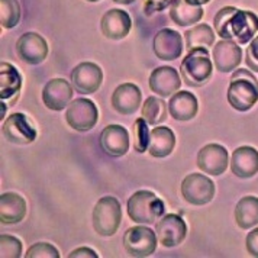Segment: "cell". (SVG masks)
Segmentation results:
<instances>
[{"instance_id":"obj_1","label":"cell","mask_w":258,"mask_h":258,"mask_svg":"<svg viewBox=\"0 0 258 258\" xmlns=\"http://www.w3.org/2000/svg\"><path fill=\"white\" fill-rule=\"evenodd\" d=\"M215 32L222 39L234 41L239 45L248 44L258 32V16L249 11L225 6L215 15Z\"/></svg>"},{"instance_id":"obj_2","label":"cell","mask_w":258,"mask_h":258,"mask_svg":"<svg viewBox=\"0 0 258 258\" xmlns=\"http://www.w3.org/2000/svg\"><path fill=\"white\" fill-rule=\"evenodd\" d=\"M164 212V202L150 190H138L128 200L129 218L141 225H153Z\"/></svg>"},{"instance_id":"obj_3","label":"cell","mask_w":258,"mask_h":258,"mask_svg":"<svg viewBox=\"0 0 258 258\" xmlns=\"http://www.w3.org/2000/svg\"><path fill=\"white\" fill-rule=\"evenodd\" d=\"M213 62L209 57V51L205 47L193 48L183 58L180 66L181 79L188 87H202L211 79Z\"/></svg>"},{"instance_id":"obj_4","label":"cell","mask_w":258,"mask_h":258,"mask_svg":"<svg viewBox=\"0 0 258 258\" xmlns=\"http://www.w3.org/2000/svg\"><path fill=\"white\" fill-rule=\"evenodd\" d=\"M122 222V208L119 200L105 196L96 203L93 209V228L100 236H112Z\"/></svg>"},{"instance_id":"obj_5","label":"cell","mask_w":258,"mask_h":258,"mask_svg":"<svg viewBox=\"0 0 258 258\" xmlns=\"http://www.w3.org/2000/svg\"><path fill=\"white\" fill-rule=\"evenodd\" d=\"M157 234L147 226L129 228L123 235V246L131 257H150L157 249Z\"/></svg>"},{"instance_id":"obj_6","label":"cell","mask_w":258,"mask_h":258,"mask_svg":"<svg viewBox=\"0 0 258 258\" xmlns=\"http://www.w3.org/2000/svg\"><path fill=\"white\" fill-rule=\"evenodd\" d=\"M215 183L209 177L203 176L200 173L188 174L181 183V196L187 203L195 206H203L212 202L215 198Z\"/></svg>"},{"instance_id":"obj_7","label":"cell","mask_w":258,"mask_h":258,"mask_svg":"<svg viewBox=\"0 0 258 258\" xmlns=\"http://www.w3.org/2000/svg\"><path fill=\"white\" fill-rule=\"evenodd\" d=\"M99 119L97 107L90 99H76L73 100L66 112V120L71 128L79 132H87L93 129Z\"/></svg>"},{"instance_id":"obj_8","label":"cell","mask_w":258,"mask_h":258,"mask_svg":"<svg viewBox=\"0 0 258 258\" xmlns=\"http://www.w3.org/2000/svg\"><path fill=\"white\" fill-rule=\"evenodd\" d=\"M71 83L77 93L92 94L103 83V71L94 62H80L71 71Z\"/></svg>"},{"instance_id":"obj_9","label":"cell","mask_w":258,"mask_h":258,"mask_svg":"<svg viewBox=\"0 0 258 258\" xmlns=\"http://www.w3.org/2000/svg\"><path fill=\"white\" fill-rule=\"evenodd\" d=\"M258 100V84L249 79L241 77L231 80L228 87V102L238 112L252 109Z\"/></svg>"},{"instance_id":"obj_10","label":"cell","mask_w":258,"mask_h":258,"mask_svg":"<svg viewBox=\"0 0 258 258\" xmlns=\"http://www.w3.org/2000/svg\"><path fill=\"white\" fill-rule=\"evenodd\" d=\"M155 234L161 245L165 248H173L184 241L187 235V225L178 215L168 213L157 222Z\"/></svg>"},{"instance_id":"obj_11","label":"cell","mask_w":258,"mask_h":258,"mask_svg":"<svg viewBox=\"0 0 258 258\" xmlns=\"http://www.w3.org/2000/svg\"><path fill=\"white\" fill-rule=\"evenodd\" d=\"M18 57L29 66L44 62L48 55L47 41L36 32H26L16 42Z\"/></svg>"},{"instance_id":"obj_12","label":"cell","mask_w":258,"mask_h":258,"mask_svg":"<svg viewBox=\"0 0 258 258\" xmlns=\"http://www.w3.org/2000/svg\"><path fill=\"white\" fill-rule=\"evenodd\" d=\"M2 132L8 141L16 145H28L36 140V129L31 125L25 113L11 115L3 122Z\"/></svg>"},{"instance_id":"obj_13","label":"cell","mask_w":258,"mask_h":258,"mask_svg":"<svg viewBox=\"0 0 258 258\" xmlns=\"http://www.w3.org/2000/svg\"><path fill=\"white\" fill-rule=\"evenodd\" d=\"M229 164L226 148L219 144H208L198 154V167L211 176H221Z\"/></svg>"},{"instance_id":"obj_14","label":"cell","mask_w":258,"mask_h":258,"mask_svg":"<svg viewBox=\"0 0 258 258\" xmlns=\"http://www.w3.org/2000/svg\"><path fill=\"white\" fill-rule=\"evenodd\" d=\"M183 38L181 35L170 28L158 31L153 41L154 54L163 61H174L183 54Z\"/></svg>"},{"instance_id":"obj_15","label":"cell","mask_w":258,"mask_h":258,"mask_svg":"<svg viewBox=\"0 0 258 258\" xmlns=\"http://www.w3.org/2000/svg\"><path fill=\"white\" fill-rule=\"evenodd\" d=\"M215 69L219 73H231L238 69L242 61V49L239 44L229 39H221L212 51Z\"/></svg>"},{"instance_id":"obj_16","label":"cell","mask_w":258,"mask_h":258,"mask_svg":"<svg viewBox=\"0 0 258 258\" xmlns=\"http://www.w3.org/2000/svg\"><path fill=\"white\" fill-rule=\"evenodd\" d=\"M74 87L64 79H52L44 86L42 102L49 110L59 112L71 103Z\"/></svg>"},{"instance_id":"obj_17","label":"cell","mask_w":258,"mask_h":258,"mask_svg":"<svg viewBox=\"0 0 258 258\" xmlns=\"http://www.w3.org/2000/svg\"><path fill=\"white\" fill-rule=\"evenodd\" d=\"M180 74L173 67H157L150 76V89L160 97H171L180 90Z\"/></svg>"},{"instance_id":"obj_18","label":"cell","mask_w":258,"mask_h":258,"mask_svg":"<svg viewBox=\"0 0 258 258\" xmlns=\"http://www.w3.org/2000/svg\"><path fill=\"white\" fill-rule=\"evenodd\" d=\"M142 102L141 90L134 83H123L117 86L112 94V107L120 115L135 113Z\"/></svg>"},{"instance_id":"obj_19","label":"cell","mask_w":258,"mask_h":258,"mask_svg":"<svg viewBox=\"0 0 258 258\" xmlns=\"http://www.w3.org/2000/svg\"><path fill=\"white\" fill-rule=\"evenodd\" d=\"M132 26L131 16L122 9H110L103 15L100 21L102 34L112 41H119L126 38Z\"/></svg>"},{"instance_id":"obj_20","label":"cell","mask_w":258,"mask_h":258,"mask_svg":"<svg viewBox=\"0 0 258 258\" xmlns=\"http://www.w3.org/2000/svg\"><path fill=\"white\" fill-rule=\"evenodd\" d=\"M100 147L110 157H122L129 150V134L120 125H109L100 134Z\"/></svg>"},{"instance_id":"obj_21","label":"cell","mask_w":258,"mask_h":258,"mask_svg":"<svg viewBox=\"0 0 258 258\" xmlns=\"http://www.w3.org/2000/svg\"><path fill=\"white\" fill-rule=\"evenodd\" d=\"M231 170L239 178H251L258 173V151L254 147L236 148L231 158Z\"/></svg>"},{"instance_id":"obj_22","label":"cell","mask_w":258,"mask_h":258,"mask_svg":"<svg viewBox=\"0 0 258 258\" xmlns=\"http://www.w3.org/2000/svg\"><path fill=\"white\" fill-rule=\"evenodd\" d=\"M26 215L25 199L12 191H6L0 196V222L3 225H15L24 221Z\"/></svg>"},{"instance_id":"obj_23","label":"cell","mask_w":258,"mask_h":258,"mask_svg":"<svg viewBox=\"0 0 258 258\" xmlns=\"http://www.w3.org/2000/svg\"><path fill=\"white\" fill-rule=\"evenodd\" d=\"M199 103L196 96L190 92H177L168 102V112L173 119L186 122L198 115Z\"/></svg>"},{"instance_id":"obj_24","label":"cell","mask_w":258,"mask_h":258,"mask_svg":"<svg viewBox=\"0 0 258 258\" xmlns=\"http://www.w3.org/2000/svg\"><path fill=\"white\" fill-rule=\"evenodd\" d=\"M176 145V135L170 128L155 126L150 134V147L148 153L154 158H165L173 153Z\"/></svg>"},{"instance_id":"obj_25","label":"cell","mask_w":258,"mask_h":258,"mask_svg":"<svg viewBox=\"0 0 258 258\" xmlns=\"http://www.w3.org/2000/svg\"><path fill=\"white\" fill-rule=\"evenodd\" d=\"M170 18L177 26L186 28L199 22L203 18V9L186 0H173L170 5Z\"/></svg>"},{"instance_id":"obj_26","label":"cell","mask_w":258,"mask_h":258,"mask_svg":"<svg viewBox=\"0 0 258 258\" xmlns=\"http://www.w3.org/2000/svg\"><path fill=\"white\" fill-rule=\"evenodd\" d=\"M22 86V77L19 71L9 62L0 64V97L2 100H9L12 97H19Z\"/></svg>"},{"instance_id":"obj_27","label":"cell","mask_w":258,"mask_h":258,"mask_svg":"<svg viewBox=\"0 0 258 258\" xmlns=\"http://www.w3.org/2000/svg\"><path fill=\"white\" fill-rule=\"evenodd\" d=\"M235 222L241 229H251L258 225V198L245 196L236 203Z\"/></svg>"},{"instance_id":"obj_28","label":"cell","mask_w":258,"mask_h":258,"mask_svg":"<svg viewBox=\"0 0 258 258\" xmlns=\"http://www.w3.org/2000/svg\"><path fill=\"white\" fill-rule=\"evenodd\" d=\"M184 41L187 51L199 47L208 48L215 44V32L209 25H196L195 28L184 32Z\"/></svg>"},{"instance_id":"obj_29","label":"cell","mask_w":258,"mask_h":258,"mask_svg":"<svg viewBox=\"0 0 258 258\" xmlns=\"http://www.w3.org/2000/svg\"><path fill=\"white\" fill-rule=\"evenodd\" d=\"M167 103L163 99L150 96L142 105V117L148 122V125L157 126L167 119Z\"/></svg>"},{"instance_id":"obj_30","label":"cell","mask_w":258,"mask_h":258,"mask_svg":"<svg viewBox=\"0 0 258 258\" xmlns=\"http://www.w3.org/2000/svg\"><path fill=\"white\" fill-rule=\"evenodd\" d=\"M21 22V5L18 0H0V24L5 29H12Z\"/></svg>"},{"instance_id":"obj_31","label":"cell","mask_w":258,"mask_h":258,"mask_svg":"<svg viewBox=\"0 0 258 258\" xmlns=\"http://www.w3.org/2000/svg\"><path fill=\"white\" fill-rule=\"evenodd\" d=\"M150 134L148 122L144 117H138L134 123V150L137 153H145L150 147Z\"/></svg>"},{"instance_id":"obj_32","label":"cell","mask_w":258,"mask_h":258,"mask_svg":"<svg viewBox=\"0 0 258 258\" xmlns=\"http://www.w3.org/2000/svg\"><path fill=\"white\" fill-rule=\"evenodd\" d=\"M22 255V242L12 235L0 236V257L19 258Z\"/></svg>"},{"instance_id":"obj_33","label":"cell","mask_w":258,"mask_h":258,"mask_svg":"<svg viewBox=\"0 0 258 258\" xmlns=\"http://www.w3.org/2000/svg\"><path fill=\"white\" fill-rule=\"evenodd\" d=\"M26 258H59L58 249L48 242H38L35 245L29 246L28 252L25 254Z\"/></svg>"},{"instance_id":"obj_34","label":"cell","mask_w":258,"mask_h":258,"mask_svg":"<svg viewBox=\"0 0 258 258\" xmlns=\"http://www.w3.org/2000/svg\"><path fill=\"white\" fill-rule=\"evenodd\" d=\"M245 64L249 70L258 73V34L249 42L245 51Z\"/></svg>"},{"instance_id":"obj_35","label":"cell","mask_w":258,"mask_h":258,"mask_svg":"<svg viewBox=\"0 0 258 258\" xmlns=\"http://www.w3.org/2000/svg\"><path fill=\"white\" fill-rule=\"evenodd\" d=\"M173 0H142L144 13L147 16H151L154 13L163 12L167 8H170Z\"/></svg>"},{"instance_id":"obj_36","label":"cell","mask_w":258,"mask_h":258,"mask_svg":"<svg viewBox=\"0 0 258 258\" xmlns=\"http://www.w3.org/2000/svg\"><path fill=\"white\" fill-rule=\"evenodd\" d=\"M245 245L249 255L258 258V226L255 229L249 231V234L246 235Z\"/></svg>"},{"instance_id":"obj_37","label":"cell","mask_w":258,"mask_h":258,"mask_svg":"<svg viewBox=\"0 0 258 258\" xmlns=\"http://www.w3.org/2000/svg\"><path fill=\"white\" fill-rule=\"evenodd\" d=\"M79 257H89V258H99V255L94 252L93 249L90 248H86V246H82V248H77L74 249L71 254H69V258H79Z\"/></svg>"},{"instance_id":"obj_38","label":"cell","mask_w":258,"mask_h":258,"mask_svg":"<svg viewBox=\"0 0 258 258\" xmlns=\"http://www.w3.org/2000/svg\"><path fill=\"white\" fill-rule=\"evenodd\" d=\"M241 77H245V79H249L251 82L257 83L258 84V80L255 79V76L251 73L249 70H246V69H238L236 71L232 73V76H231V80H235V79H241Z\"/></svg>"},{"instance_id":"obj_39","label":"cell","mask_w":258,"mask_h":258,"mask_svg":"<svg viewBox=\"0 0 258 258\" xmlns=\"http://www.w3.org/2000/svg\"><path fill=\"white\" fill-rule=\"evenodd\" d=\"M188 3H191V5H196V6H202V5H206V3H209L211 0H186Z\"/></svg>"},{"instance_id":"obj_40","label":"cell","mask_w":258,"mask_h":258,"mask_svg":"<svg viewBox=\"0 0 258 258\" xmlns=\"http://www.w3.org/2000/svg\"><path fill=\"white\" fill-rule=\"evenodd\" d=\"M115 3L117 5H131V3H134L135 0H113Z\"/></svg>"},{"instance_id":"obj_41","label":"cell","mask_w":258,"mask_h":258,"mask_svg":"<svg viewBox=\"0 0 258 258\" xmlns=\"http://www.w3.org/2000/svg\"><path fill=\"white\" fill-rule=\"evenodd\" d=\"M5 110H6V103H5V100H2V115H0L2 120L5 119Z\"/></svg>"},{"instance_id":"obj_42","label":"cell","mask_w":258,"mask_h":258,"mask_svg":"<svg viewBox=\"0 0 258 258\" xmlns=\"http://www.w3.org/2000/svg\"><path fill=\"white\" fill-rule=\"evenodd\" d=\"M87 2H99V0H87Z\"/></svg>"}]
</instances>
